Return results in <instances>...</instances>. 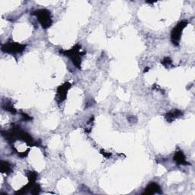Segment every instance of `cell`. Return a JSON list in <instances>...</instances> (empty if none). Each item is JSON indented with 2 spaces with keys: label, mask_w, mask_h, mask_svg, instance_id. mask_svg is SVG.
Segmentation results:
<instances>
[{
  "label": "cell",
  "mask_w": 195,
  "mask_h": 195,
  "mask_svg": "<svg viewBox=\"0 0 195 195\" xmlns=\"http://www.w3.org/2000/svg\"><path fill=\"white\" fill-rule=\"evenodd\" d=\"M25 47L26 46L24 44H18L17 42H13V41H9L2 46V51L4 53L13 54V53H21L25 50Z\"/></svg>",
  "instance_id": "277c9868"
},
{
  "label": "cell",
  "mask_w": 195,
  "mask_h": 195,
  "mask_svg": "<svg viewBox=\"0 0 195 195\" xmlns=\"http://www.w3.org/2000/svg\"><path fill=\"white\" fill-rule=\"evenodd\" d=\"M37 178H38V173L35 171H28V178L29 181L31 182H35Z\"/></svg>",
  "instance_id": "30bf717a"
},
{
  "label": "cell",
  "mask_w": 195,
  "mask_h": 195,
  "mask_svg": "<svg viewBox=\"0 0 195 195\" xmlns=\"http://www.w3.org/2000/svg\"><path fill=\"white\" fill-rule=\"evenodd\" d=\"M0 170L2 173L9 174L11 171V165L6 161H1V162H0Z\"/></svg>",
  "instance_id": "9c48e42d"
},
{
  "label": "cell",
  "mask_w": 195,
  "mask_h": 195,
  "mask_svg": "<svg viewBox=\"0 0 195 195\" xmlns=\"http://www.w3.org/2000/svg\"><path fill=\"white\" fill-rule=\"evenodd\" d=\"M29 151H30L29 149H28V150H26L25 152H23V153H18V156H20V157L24 158V157H26L27 156H28Z\"/></svg>",
  "instance_id": "9a60e30c"
},
{
  "label": "cell",
  "mask_w": 195,
  "mask_h": 195,
  "mask_svg": "<svg viewBox=\"0 0 195 195\" xmlns=\"http://www.w3.org/2000/svg\"><path fill=\"white\" fill-rule=\"evenodd\" d=\"M174 160L178 165H183V166H188V165H190V163L187 162L186 157L184 156V153L181 151L176 152L174 156Z\"/></svg>",
  "instance_id": "52a82bcc"
},
{
  "label": "cell",
  "mask_w": 195,
  "mask_h": 195,
  "mask_svg": "<svg viewBox=\"0 0 195 195\" xmlns=\"http://www.w3.org/2000/svg\"><path fill=\"white\" fill-rule=\"evenodd\" d=\"M41 192V187L39 184H34L31 188V194H38Z\"/></svg>",
  "instance_id": "7c38bea8"
},
{
  "label": "cell",
  "mask_w": 195,
  "mask_h": 195,
  "mask_svg": "<svg viewBox=\"0 0 195 195\" xmlns=\"http://www.w3.org/2000/svg\"><path fill=\"white\" fill-rule=\"evenodd\" d=\"M33 15L37 16L40 24L43 28L47 29L52 24V17L51 11L47 9H38L33 12Z\"/></svg>",
  "instance_id": "7a4b0ae2"
},
{
  "label": "cell",
  "mask_w": 195,
  "mask_h": 195,
  "mask_svg": "<svg viewBox=\"0 0 195 195\" xmlns=\"http://www.w3.org/2000/svg\"><path fill=\"white\" fill-rule=\"evenodd\" d=\"M171 63H172V61H171V60L170 59L169 57H165L164 59L162 60V64L167 68L169 67V66H171Z\"/></svg>",
  "instance_id": "4fadbf2b"
},
{
  "label": "cell",
  "mask_w": 195,
  "mask_h": 195,
  "mask_svg": "<svg viewBox=\"0 0 195 195\" xmlns=\"http://www.w3.org/2000/svg\"><path fill=\"white\" fill-rule=\"evenodd\" d=\"M101 153L103 155V156H104V157L106 158H109L110 156H111V154L110 153H106L104 150H101Z\"/></svg>",
  "instance_id": "2e32d148"
},
{
  "label": "cell",
  "mask_w": 195,
  "mask_h": 195,
  "mask_svg": "<svg viewBox=\"0 0 195 195\" xmlns=\"http://www.w3.org/2000/svg\"><path fill=\"white\" fill-rule=\"evenodd\" d=\"M188 23L185 21H181L180 23L175 27L173 28V30L171 31V42L173 43V44L175 46H178L179 44L180 40L181 38V34H182V31L185 28V27L188 25Z\"/></svg>",
  "instance_id": "3957f363"
},
{
  "label": "cell",
  "mask_w": 195,
  "mask_h": 195,
  "mask_svg": "<svg viewBox=\"0 0 195 195\" xmlns=\"http://www.w3.org/2000/svg\"><path fill=\"white\" fill-rule=\"evenodd\" d=\"M21 116H22V117L24 118V121H31V117L28 116V114H25V113H22V112H21Z\"/></svg>",
  "instance_id": "5bb4252c"
},
{
  "label": "cell",
  "mask_w": 195,
  "mask_h": 195,
  "mask_svg": "<svg viewBox=\"0 0 195 195\" xmlns=\"http://www.w3.org/2000/svg\"><path fill=\"white\" fill-rule=\"evenodd\" d=\"M154 194H162L161 188H160V186L157 184V183L150 182L146 188V189H145L143 194L151 195Z\"/></svg>",
  "instance_id": "8992f818"
},
{
  "label": "cell",
  "mask_w": 195,
  "mask_h": 195,
  "mask_svg": "<svg viewBox=\"0 0 195 195\" xmlns=\"http://www.w3.org/2000/svg\"><path fill=\"white\" fill-rule=\"evenodd\" d=\"M148 70H149V68H146V69H145V70H144V73H146V72H147Z\"/></svg>",
  "instance_id": "e0dca14e"
},
{
  "label": "cell",
  "mask_w": 195,
  "mask_h": 195,
  "mask_svg": "<svg viewBox=\"0 0 195 195\" xmlns=\"http://www.w3.org/2000/svg\"><path fill=\"white\" fill-rule=\"evenodd\" d=\"M182 115H183V113L181 112L180 110L175 109V111H169V112H168L167 114H166V115H165V118H166V121H167L168 122L171 123V122H172L173 121H175L176 118L180 117H181Z\"/></svg>",
  "instance_id": "ba28073f"
},
{
  "label": "cell",
  "mask_w": 195,
  "mask_h": 195,
  "mask_svg": "<svg viewBox=\"0 0 195 195\" xmlns=\"http://www.w3.org/2000/svg\"><path fill=\"white\" fill-rule=\"evenodd\" d=\"M72 86V84L69 82H65L62 86H60L57 88V91H56V101L58 102H63L65 101L67 96V93L69 89H70Z\"/></svg>",
  "instance_id": "5b68a950"
},
{
  "label": "cell",
  "mask_w": 195,
  "mask_h": 195,
  "mask_svg": "<svg viewBox=\"0 0 195 195\" xmlns=\"http://www.w3.org/2000/svg\"><path fill=\"white\" fill-rule=\"evenodd\" d=\"M60 53H62L64 56H68L72 60L73 63L78 69H81V62H82V56L85 55V52L81 51V46L79 44L75 45L73 47L68 51H60Z\"/></svg>",
  "instance_id": "6da1fadb"
},
{
  "label": "cell",
  "mask_w": 195,
  "mask_h": 195,
  "mask_svg": "<svg viewBox=\"0 0 195 195\" xmlns=\"http://www.w3.org/2000/svg\"><path fill=\"white\" fill-rule=\"evenodd\" d=\"M3 108H4V109L6 110V111H9V112H11V114H16V113H17L16 110L14 108H13L11 104H5V105L3 106Z\"/></svg>",
  "instance_id": "8fae6325"
}]
</instances>
